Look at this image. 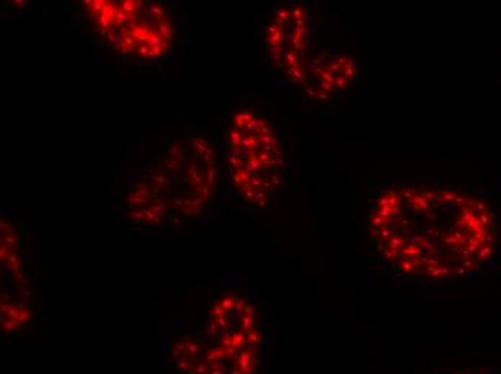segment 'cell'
<instances>
[{
  "mask_svg": "<svg viewBox=\"0 0 501 374\" xmlns=\"http://www.w3.org/2000/svg\"><path fill=\"white\" fill-rule=\"evenodd\" d=\"M366 233L375 271L409 282L471 277L501 252V220L487 202L428 182L373 190Z\"/></svg>",
  "mask_w": 501,
  "mask_h": 374,
  "instance_id": "1",
  "label": "cell"
},
{
  "mask_svg": "<svg viewBox=\"0 0 501 374\" xmlns=\"http://www.w3.org/2000/svg\"><path fill=\"white\" fill-rule=\"evenodd\" d=\"M222 176L221 153L206 134L166 140L147 166L121 190V216L143 232L201 224L214 211Z\"/></svg>",
  "mask_w": 501,
  "mask_h": 374,
  "instance_id": "2",
  "label": "cell"
},
{
  "mask_svg": "<svg viewBox=\"0 0 501 374\" xmlns=\"http://www.w3.org/2000/svg\"><path fill=\"white\" fill-rule=\"evenodd\" d=\"M203 353L196 374H267L271 328L258 296L241 282H225L208 305Z\"/></svg>",
  "mask_w": 501,
  "mask_h": 374,
  "instance_id": "3",
  "label": "cell"
},
{
  "mask_svg": "<svg viewBox=\"0 0 501 374\" xmlns=\"http://www.w3.org/2000/svg\"><path fill=\"white\" fill-rule=\"evenodd\" d=\"M223 169L231 199L248 211L274 203L285 178V153L271 119L251 104L226 114Z\"/></svg>",
  "mask_w": 501,
  "mask_h": 374,
  "instance_id": "4",
  "label": "cell"
},
{
  "mask_svg": "<svg viewBox=\"0 0 501 374\" xmlns=\"http://www.w3.org/2000/svg\"><path fill=\"white\" fill-rule=\"evenodd\" d=\"M80 9L100 45L126 65H162L176 49L179 25L162 2L89 0Z\"/></svg>",
  "mask_w": 501,
  "mask_h": 374,
  "instance_id": "5",
  "label": "cell"
},
{
  "mask_svg": "<svg viewBox=\"0 0 501 374\" xmlns=\"http://www.w3.org/2000/svg\"><path fill=\"white\" fill-rule=\"evenodd\" d=\"M265 62L290 86L302 89L314 56V18L301 3L277 6L261 31Z\"/></svg>",
  "mask_w": 501,
  "mask_h": 374,
  "instance_id": "6",
  "label": "cell"
},
{
  "mask_svg": "<svg viewBox=\"0 0 501 374\" xmlns=\"http://www.w3.org/2000/svg\"><path fill=\"white\" fill-rule=\"evenodd\" d=\"M357 73L356 59L350 54L342 51L315 52L302 93L315 102L334 100L350 88Z\"/></svg>",
  "mask_w": 501,
  "mask_h": 374,
  "instance_id": "7",
  "label": "cell"
},
{
  "mask_svg": "<svg viewBox=\"0 0 501 374\" xmlns=\"http://www.w3.org/2000/svg\"><path fill=\"white\" fill-rule=\"evenodd\" d=\"M432 374H498V371L494 369H485V367H455V369H445Z\"/></svg>",
  "mask_w": 501,
  "mask_h": 374,
  "instance_id": "8",
  "label": "cell"
}]
</instances>
